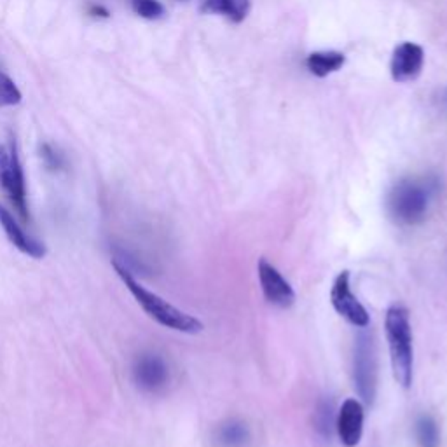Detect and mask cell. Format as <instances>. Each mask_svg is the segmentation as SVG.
Instances as JSON below:
<instances>
[{"instance_id": "cell-18", "label": "cell", "mask_w": 447, "mask_h": 447, "mask_svg": "<svg viewBox=\"0 0 447 447\" xmlns=\"http://www.w3.org/2000/svg\"><path fill=\"white\" fill-rule=\"evenodd\" d=\"M132 6L136 15L146 19H159L164 15L163 4L157 0H132Z\"/></svg>"}, {"instance_id": "cell-11", "label": "cell", "mask_w": 447, "mask_h": 447, "mask_svg": "<svg viewBox=\"0 0 447 447\" xmlns=\"http://www.w3.org/2000/svg\"><path fill=\"white\" fill-rule=\"evenodd\" d=\"M0 226L4 229L9 242H11L19 252H23L25 256L33 257V259H42V257L46 256L47 250L46 246H44V243H40L39 240L33 238L32 235H29V233L25 231V228H23V224L19 222V220L13 215L11 210L6 208L4 205H0Z\"/></svg>"}, {"instance_id": "cell-4", "label": "cell", "mask_w": 447, "mask_h": 447, "mask_svg": "<svg viewBox=\"0 0 447 447\" xmlns=\"http://www.w3.org/2000/svg\"><path fill=\"white\" fill-rule=\"evenodd\" d=\"M0 189L15 206L16 215L22 219V222H29L30 213L29 203H26L25 173L19 161L18 143L13 135H9L8 143H0Z\"/></svg>"}, {"instance_id": "cell-17", "label": "cell", "mask_w": 447, "mask_h": 447, "mask_svg": "<svg viewBox=\"0 0 447 447\" xmlns=\"http://www.w3.org/2000/svg\"><path fill=\"white\" fill-rule=\"evenodd\" d=\"M19 102H22V91L18 86L13 82L9 75L0 72V107L18 105Z\"/></svg>"}, {"instance_id": "cell-3", "label": "cell", "mask_w": 447, "mask_h": 447, "mask_svg": "<svg viewBox=\"0 0 447 447\" xmlns=\"http://www.w3.org/2000/svg\"><path fill=\"white\" fill-rule=\"evenodd\" d=\"M388 348H390L391 369L395 381L402 388L412 384V369H414V346H412V329L409 311L400 304L390 306L384 318Z\"/></svg>"}, {"instance_id": "cell-14", "label": "cell", "mask_w": 447, "mask_h": 447, "mask_svg": "<svg viewBox=\"0 0 447 447\" xmlns=\"http://www.w3.org/2000/svg\"><path fill=\"white\" fill-rule=\"evenodd\" d=\"M346 56L339 51H316L306 60V67L316 77H327L345 67Z\"/></svg>"}, {"instance_id": "cell-16", "label": "cell", "mask_w": 447, "mask_h": 447, "mask_svg": "<svg viewBox=\"0 0 447 447\" xmlns=\"http://www.w3.org/2000/svg\"><path fill=\"white\" fill-rule=\"evenodd\" d=\"M315 428L325 439H330L334 428V404L332 400H322L315 412Z\"/></svg>"}, {"instance_id": "cell-12", "label": "cell", "mask_w": 447, "mask_h": 447, "mask_svg": "<svg viewBox=\"0 0 447 447\" xmlns=\"http://www.w3.org/2000/svg\"><path fill=\"white\" fill-rule=\"evenodd\" d=\"M212 440L215 447H246L252 440V433L243 419L228 418L215 426Z\"/></svg>"}, {"instance_id": "cell-7", "label": "cell", "mask_w": 447, "mask_h": 447, "mask_svg": "<svg viewBox=\"0 0 447 447\" xmlns=\"http://www.w3.org/2000/svg\"><path fill=\"white\" fill-rule=\"evenodd\" d=\"M350 278H352L350 271H341L336 276L332 290H330V302H332L334 309L338 311V315L343 316L346 322L352 323L353 327H359V329H367L370 323V316L362 306V302L353 294Z\"/></svg>"}, {"instance_id": "cell-10", "label": "cell", "mask_w": 447, "mask_h": 447, "mask_svg": "<svg viewBox=\"0 0 447 447\" xmlns=\"http://www.w3.org/2000/svg\"><path fill=\"white\" fill-rule=\"evenodd\" d=\"M425 65V51L419 44L402 42L391 58V77L395 82H409L419 77Z\"/></svg>"}, {"instance_id": "cell-5", "label": "cell", "mask_w": 447, "mask_h": 447, "mask_svg": "<svg viewBox=\"0 0 447 447\" xmlns=\"http://www.w3.org/2000/svg\"><path fill=\"white\" fill-rule=\"evenodd\" d=\"M353 383L363 404L372 405L377 393V352L372 332H360L353 346Z\"/></svg>"}, {"instance_id": "cell-13", "label": "cell", "mask_w": 447, "mask_h": 447, "mask_svg": "<svg viewBox=\"0 0 447 447\" xmlns=\"http://www.w3.org/2000/svg\"><path fill=\"white\" fill-rule=\"evenodd\" d=\"M250 0H205L201 6L203 13L210 15H224L233 23H242L249 16Z\"/></svg>"}, {"instance_id": "cell-6", "label": "cell", "mask_w": 447, "mask_h": 447, "mask_svg": "<svg viewBox=\"0 0 447 447\" xmlns=\"http://www.w3.org/2000/svg\"><path fill=\"white\" fill-rule=\"evenodd\" d=\"M132 376L136 386L146 393H161L171 381L168 360L156 352H143L135 359Z\"/></svg>"}, {"instance_id": "cell-15", "label": "cell", "mask_w": 447, "mask_h": 447, "mask_svg": "<svg viewBox=\"0 0 447 447\" xmlns=\"http://www.w3.org/2000/svg\"><path fill=\"white\" fill-rule=\"evenodd\" d=\"M414 435L419 447H440V428L433 416L421 414L416 419Z\"/></svg>"}, {"instance_id": "cell-20", "label": "cell", "mask_w": 447, "mask_h": 447, "mask_svg": "<svg viewBox=\"0 0 447 447\" xmlns=\"http://www.w3.org/2000/svg\"><path fill=\"white\" fill-rule=\"evenodd\" d=\"M89 15H91V16H98V18H109L110 13H109V9H105V8H103V6L91 4V6H89Z\"/></svg>"}, {"instance_id": "cell-1", "label": "cell", "mask_w": 447, "mask_h": 447, "mask_svg": "<svg viewBox=\"0 0 447 447\" xmlns=\"http://www.w3.org/2000/svg\"><path fill=\"white\" fill-rule=\"evenodd\" d=\"M114 269L119 274L121 281L125 283V287L128 288L130 294L135 297V301L139 302L140 308L159 325L166 327V329L177 330L182 334H199L203 330V323L198 318H194L189 313L182 311V309L175 308L173 304H170L168 301H164L163 297H159L157 294L150 292L149 288L143 287L135 276H133L132 269L121 264L119 260L114 259Z\"/></svg>"}, {"instance_id": "cell-2", "label": "cell", "mask_w": 447, "mask_h": 447, "mask_svg": "<svg viewBox=\"0 0 447 447\" xmlns=\"http://www.w3.org/2000/svg\"><path fill=\"white\" fill-rule=\"evenodd\" d=\"M437 185L419 178H402L388 192L386 210L400 228H414L426 220Z\"/></svg>"}, {"instance_id": "cell-9", "label": "cell", "mask_w": 447, "mask_h": 447, "mask_svg": "<svg viewBox=\"0 0 447 447\" xmlns=\"http://www.w3.org/2000/svg\"><path fill=\"white\" fill-rule=\"evenodd\" d=\"M363 421H366V412H363L362 402L356 398H348L343 402L336 418V430L343 446H359L363 435Z\"/></svg>"}, {"instance_id": "cell-19", "label": "cell", "mask_w": 447, "mask_h": 447, "mask_svg": "<svg viewBox=\"0 0 447 447\" xmlns=\"http://www.w3.org/2000/svg\"><path fill=\"white\" fill-rule=\"evenodd\" d=\"M40 156H42V161L49 170H61L63 168V157H61V154H58V150L47 146V143H44L42 149H40Z\"/></svg>"}, {"instance_id": "cell-8", "label": "cell", "mask_w": 447, "mask_h": 447, "mask_svg": "<svg viewBox=\"0 0 447 447\" xmlns=\"http://www.w3.org/2000/svg\"><path fill=\"white\" fill-rule=\"evenodd\" d=\"M257 271H259L260 290L266 301L281 309L292 308L295 302V292L292 285L285 280L283 274L266 259L259 260Z\"/></svg>"}]
</instances>
